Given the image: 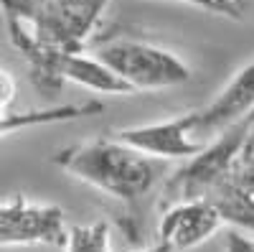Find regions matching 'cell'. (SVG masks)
<instances>
[{
    "mask_svg": "<svg viewBox=\"0 0 254 252\" xmlns=\"http://www.w3.org/2000/svg\"><path fill=\"white\" fill-rule=\"evenodd\" d=\"M54 163L71 178L122 201L127 209H135L160 178V168L150 156L130 148L115 135L71 143L56 151Z\"/></svg>",
    "mask_w": 254,
    "mask_h": 252,
    "instance_id": "cell-1",
    "label": "cell"
},
{
    "mask_svg": "<svg viewBox=\"0 0 254 252\" xmlns=\"http://www.w3.org/2000/svg\"><path fill=\"white\" fill-rule=\"evenodd\" d=\"M94 56L130 92L173 89L190 79V67L181 56L155 44H147V41L115 38L102 44Z\"/></svg>",
    "mask_w": 254,
    "mask_h": 252,
    "instance_id": "cell-2",
    "label": "cell"
},
{
    "mask_svg": "<svg viewBox=\"0 0 254 252\" xmlns=\"http://www.w3.org/2000/svg\"><path fill=\"white\" fill-rule=\"evenodd\" d=\"M206 201L216 206L224 224L254 235V110L249 112L247 128L231 153L221 181Z\"/></svg>",
    "mask_w": 254,
    "mask_h": 252,
    "instance_id": "cell-3",
    "label": "cell"
},
{
    "mask_svg": "<svg viewBox=\"0 0 254 252\" xmlns=\"http://www.w3.org/2000/svg\"><path fill=\"white\" fill-rule=\"evenodd\" d=\"M66 229V214L56 204L26 196L0 201V247H61Z\"/></svg>",
    "mask_w": 254,
    "mask_h": 252,
    "instance_id": "cell-4",
    "label": "cell"
},
{
    "mask_svg": "<svg viewBox=\"0 0 254 252\" xmlns=\"http://www.w3.org/2000/svg\"><path fill=\"white\" fill-rule=\"evenodd\" d=\"M28 67L31 77L41 87L76 84V87L102 94H132L94 54H84V49L81 51L44 49L28 61Z\"/></svg>",
    "mask_w": 254,
    "mask_h": 252,
    "instance_id": "cell-5",
    "label": "cell"
},
{
    "mask_svg": "<svg viewBox=\"0 0 254 252\" xmlns=\"http://www.w3.org/2000/svg\"><path fill=\"white\" fill-rule=\"evenodd\" d=\"M110 0H46L41 44L46 49L81 51L102 23Z\"/></svg>",
    "mask_w": 254,
    "mask_h": 252,
    "instance_id": "cell-6",
    "label": "cell"
},
{
    "mask_svg": "<svg viewBox=\"0 0 254 252\" xmlns=\"http://www.w3.org/2000/svg\"><path fill=\"white\" fill-rule=\"evenodd\" d=\"M117 140L127 143L130 148L150 156V158H190L198 151H203V140L196 138L193 133V110L171 117V120H160V122H147V125H135V128H122L112 130Z\"/></svg>",
    "mask_w": 254,
    "mask_h": 252,
    "instance_id": "cell-7",
    "label": "cell"
},
{
    "mask_svg": "<svg viewBox=\"0 0 254 252\" xmlns=\"http://www.w3.org/2000/svg\"><path fill=\"white\" fill-rule=\"evenodd\" d=\"M224 227L216 206L206 199H186L160 209L158 242L171 252H190Z\"/></svg>",
    "mask_w": 254,
    "mask_h": 252,
    "instance_id": "cell-8",
    "label": "cell"
},
{
    "mask_svg": "<svg viewBox=\"0 0 254 252\" xmlns=\"http://www.w3.org/2000/svg\"><path fill=\"white\" fill-rule=\"evenodd\" d=\"M254 110V59L244 64L234 77L226 82V87L203 104L201 110H193V133L198 140L208 143L216 138L229 125H234L244 115Z\"/></svg>",
    "mask_w": 254,
    "mask_h": 252,
    "instance_id": "cell-9",
    "label": "cell"
},
{
    "mask_svg": "<svg viewBox=\"0 0 254 252\" xmlns=\"http://www.w3.org/2000/svg\"><path fill=\"white\" fill-rule=\"evenodd\" d=\"M0 10L5 15L10 44L31 61L46 46L41 44V23L46 13V0H0Z\"/></svg>",
    "mask_w": 254,
    "mask_h": 252,
    "instance_id": "cell-10",
    "label": "cell"
},
{
    "mask_svg": "<svg viewBox=\"0 0 254 252\" xmlns=\"http://www.w3.org/2000/svg\"><path fill=\"white\" fill-rule=\"evenodd\" d=\"M104 112V104L97 99L89 102H69V104H56V107L44 110H23V112H8L0 117V138L31 130V128H44V125H59V122H74L81 117H92Z\"/></svg>",
    "mask_w": 254,
    "mask_h": 252,
    "instance_id": "cell-11",
    "label": "cell"
},
{
    "mask_svg": "<svg viewBox=\"0 0 254 252\" xmlns=\"http://www.w3.org/2000/svg\"><path fill=\"white\" fill-rule=\"evenodd\" d=\"M64 252H112V232L107 222L74 224L66 229Z\"/></svg>",
    "mask_w": 254,
    "mask_h": 252,
    "instance_id": "cell-12",
    "label": "cell"
},
{
    "mask_svg": "<svg viewBox=\"0 0 254 252\" xmlns=\"http://www.w3.org/2000/svg\"><path fill=\"white\" fill-rule=\"evenodd\" d=\"M173 3H183V5L214 13V15H221V18H231V20H239L244 15L242 0H173Z\"/></svg>",
    "mask_w": 254,
    "mask_h": 252,
    "instance_id": "cell-13",
    "label": "cell"
},
{
    "mask_svg": "<svg viewBox=\"0 0 254 252\" xmlns=\"http://www.w3.org/2000/svg\"><path fill=\"white\" fill-rule=\"evenodd\" d=\"M18 97V84H15V77L5 69H0V117L13 112V102Z\"/></svg>",
    "mask_w": 254,
    "mask_h": 252,
    "instance_id": "cell-14",
    "label": "cell"
},
{
    "mask_svg": "<svg viewBox=\"0 0 254 252\" xmlns=\"http://www.w3.org/2000/svg\"><path fill=\"white\" fill-rule=\"evenodd\" d=\"M224 252H254V237H249L247 232H239V229H231V232H226Z\"/></svg>",
    "mask_w": 254,
    "mask_h": 252,
    "instance_id": "cell-15",
    "label": "cell"
},
{
    "mask_svg": "<svg viewBox=\"0 0 254 252\" xmlns=\"http://www.w3.org/2000/svg\"><path fill=\"white\" fill-rule=\"evenodd\" d=\"M137 252H171L165 245H160V242H155V245H150V247H145V250H137Z\"/></svg>",
    "mask_w": 254,
    "mask_h": 252,
    "instance_id": "cell-16",
    "label": "cell"
}]
</instances>
